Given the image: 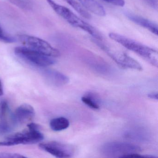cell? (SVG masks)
<instances>
[{
	"label": "cell",
	"instance_id": "cell-11",
	"mask_svg": "<svg viewBox=\"0 0 158 158\" xmlns=\"http://www.w3.org/2000/svg\"><path fill=\"white\" fill-rule=\"evenodd\" d=\"M45 74L47 79L52 85L57 86L66 85L69 82L68 77L55 70H48Z\"/></svg>",
	"mask_w": 158,
	"mask_h": 158
},
{
	"label": "cell",
	"instance_id": "cell-13",
	"mask_svg": "<svg viewBox=\"0 0 158 158\" xmlns=\"http://www.w3.org/2000/svg\"><path fill=\"white\" fill-rule=\"evenodd\" d=\"M70 125V122L67 118L64 117L52 119L50 123L51 128L54 131H60L66 129Z\"/></svg>",
	"mask_w": 158,
	"mask_h": 158
},
{
	"label": "cell",
	"instance_id": "cell-5",
	"mask_svg": "<svg viewBox=\"0 0 158 158\" xmlns=\"http://www.w3.org/2000/svg\"><path fill=\"white\" fill-rule=\"evenodd\" d=\"M19 41L24 47L51 57H58L60 51L52 47L47 41L33 36L21 35L18 36Z\"/></svg>",
	"mask_w": 158,
	"mask_h": 158
},
{
	"label": "cell",
	"instance_id": "cell-21",
	"mask_svg": "<svg viewBox=\"0 0 158 158\" xmlns=\"http://www.w3.org/2000/svg\"><path fill=\"white\" fill-rule=\"evenodd\" d=\"M102 1L107 3H110L115 6H119V7H123L125 4V0H102Z\"/></svg>",
	"mask_w": 158,
	"mask_h": 158
},
{
	"label": "cell",
	"instance_id": "cell-20",
	"mask_svg": "<svg viewBox=\"0 0 158 158\" xmlns=\"http://www.w3.org/2000/svg\"><path fill=\"white\" fill-rule=\"evenodd\" d=\"M26 158L20 154L11 152H0V158Z\"/></svg>",
	"mask_w": 158,
	"mask_h": 158
},
{
	"label": "cell",
	"instance_id": "cell-16",
	"mask_svg": "<svg viewBox=\"0 0 158 158\" xmlns=\"http://www.w3.org/2000/svg\"><path fill=\"white\" fill-rule=\"evenodd\" d=\"M10 113V107L7 102L5 100L0 102V119L7 120V116Z\"/></svg>",
	"mask_w": 158,
	"mask_h": 158
},
{
	"label": "cell",
	"instance_id": "cell-18",
	"mask_svg": "<svg viewBox=\"0 0 158 158\" xmlns=\"http://www.w3.org/2000/svg\"><path fill=\"white\" fill-rule=\"evenodd\" d=\"M12 2L23 9H30L31 8V2L30 0H10Z\"/></svg>",
	"mask_w": 158,
	"mask_h": 158
},
{
	"label": "cell",
	"instance_id": "cell-19",
	"mask_svg": "<svg viewBox=\"0 0 158 158\" xmlns=\"http://www.w3.org/2000/svg\"><path fill=\"white\" fill-rule=\"evenodd\" d=\"M0 41H3L6 43H10L15 42V40L14 38L8 35L3 31L1 27L0 26Z\"/></svg>",
	"mask_w": 158,
	"mask_h": 158
},
{
	"label": "cell",
	"instance_id": "cell-24",
	"mask_svg": "<svg viewBox=\"0 0 158 158\" xmlns=\"http://www.w3.org/2000/svg\"><path fill=\"white\" fill-rule=\"evenodd\" d=\"M158 93H154V92L150 93V94L148 95V98H150L152 99L156 100L158 99Z\"/></svg>",
	"mask_w": 158,
	"mask_h": 158
},
{
	"label": "cell",
	"instance_id": "cell-15",
	"mask_svg": "<svg viewBox=\"0 0 158 158\" xmlns=\"http://www.w3.org/2000/svg\"><path fill=\"white\" fill-rule=\"evenodd\" d=\"M64 2L73 8L79 15L86 19H90L91 16L89 13L79 3L75 0H64Z\"/></svg>",
	"mask_w": 158,
	"mask_h": 158
},
{
	"label": "cell",
	"instance_id": "cell-9",
	"mask_svg": "<svg viewBox=\"0 0 158 158\" xmlns=\"http://www.w3.org/2000/svg\"><path fill=\"white\" fill-rule=\"evenodd\" d=\"M35 114L34 108L29 104L24 103L20 105L13 114V119L15 125L24 124L31 121Z\"/></svg>",
	"mask_w": 158,
	"mask_h": 158
},
{
	"label": "cell",
	"instance_id": "cell-14",
	"mask_svg": "<svg viewBox=\"0 0 158 158\" xmlns=\"http://www.w3.org/2000/svg\"><path fill=\"white\" fill-rule=\"evenodd\" d=\"M81 100L87 106L94 110H99L100 108L99 102L97 97L92 94H88L83 96Z\"/></svg>",
	"mask_w": 158,
	"mask_h": 158
},
{
	"label": "cell",
	"instance_id": "cell-22",
	"mask_svg": "<svg viewBox=\"0 0 158 158\" xmlns=\"http://www.w3.org/2000/svg\"><path fill=\"white\" fill-rule=\"evenodd\" d=\"M146 3L154 10L158 9V0H144Z\"/></svg>",
	"mask_w": 158,
	"mask_h": 158
},
{
	"label": "cell",
	"instance_id": "cell-4",
	"mask_svg": "<svg viewBox=\"0 0 158 158\" xmlns=\"http://www.w3.org/2000/svg\"><path fill=\"white\" fill-rule=\"evenodd\" d=\"M141 150L140 147L137 145L119 141L105 143L101 150L102 154L112 158H126L129 154L139 153Z\"/></svg>",
	"mask_w": 158,
	"mask_h": 158
},
{
	"label": "cell",
	"instance_id": "cell-8",
	"mask_svg": "<svg viewBox=\"0 0 158 158\" xmlns=\"http://www.w3.org/2000/svg\"><path fill=\"white\" fill-rule=\"evenodd\" d=\"M39 147L57 158H71L74 152L73 148L69 145L56 141L40 143Z\"/></svg>",
	"mask_w": 158,
	"mask_h": 158
},
{
	"label": "cell",
	"instance_id": "cell-23",
	"mask_svg": "<svg viewBox=\"0 0 158 158\" xmlns=\"http://www.w3.org/2000/svg\"><path fill=\"white\" fill-rule=\"evenodd\" d=\"M27 127L29 130H38L40 131L41 126L35 123H30L27 125Z\"/></svg>",
	"mask_w": 158,
	"mask_h": 158
},
{
	"label": "cell",
	"instance_id": "cell-7",
	"mask_svg": "<svg viewBox=\"0 0 158 158\" xmlns=\"http://www.w3.org/2000/svg\"><path fill=\"white\" fill-rule=\"evenodd\" d=\"M15 53L18 57L28 62L41 67L54 64L55 60L52 57L44 55L25 47H18L15 49Z\"/></svg>",
	"mask_w": 158,
	"mask_h": 158
},
{
	"label": "cell",
	"instance_id": "cell-3",
	"mask_svg": "<svg viewBox=\"0 0 158 158\" xmlns=\"http://www.w3.org/2000/svg\"><path fill=\"white\" fill-rule=\"evenodd\" d=\"M93 41L120 66L138 71L142 70V66L137 61L128 56L124 52L102 43L101 40L94 39Z\"/></svg>",
	"mask_w": 158,
	"mask_h": 158
},
{
	"label": "cell",
	"instance_id": "cell-25",
	"mask_svg": "<svg viewBox=\"0 0 158 158\" xmlns=\"http://www.w3.org/2000/svg\"><path fill=\"white\" fill-rule=\"evenodd\" d=\"M3 94V87H2V83L0 80V96H2Z\"/></svg>",
	"mask_w": 158,
	"mask_h": 158
},
{
	"label": "cell",
	"instance_id": "cell-10",
	"mask_svg": "<svg viewBox=\"0 0 158 158\" xmlns=\"http://www.w3.org/2000/svg\"><path fill=\"white\" fill-rule=\"evenodd\" d=\"M125 16L131 22H133L138 25L140 26L148 29V31L154 35H158V25L154 22H152L151 21H150L144 17L129 12H126L125 13Z\"/></svg>",
	"mask_w": 158,
	"mask_h": 158
},
{
	"label": "cell",
	"instance_id": "cell-2",
	"mask_svg": "<svg viewBox=\"0 0 158 158\" xmlns=\"http://www.w3.org/2000/svg\"><path fill=\"white\" fill-rule=\"evenodd\" d=\"M47 1L55 12L68 23L74 27L82 29L87 32L95 39L102 40V36L96 28L83 21L71 10L64 6L58 4L53 0H47Z\"/></svg>",
	"mask_w": 158,
	"mask_h": 158
},
{
	"label": "cell",
	"instance_id": "cell-6",
	"mask_svg": "<svg viewBox=\"0 0 158 158\" xmlns=\"http://www.w3.org/2000/svg\"><path fill=\"white\" fill-rule=\"evenodd\" d=\"M44 138V135L40 131L28 129L8 137L5 140L0 141V146L35 144L40 142Z\"/></svg>",
	"mask_w": 158,
	"mask_h": 158
},
{
	"label": "cell",
	"instance_id": "cell-1",
	"mask_svg": "<svg viewBox=\"0 0 158 158\" xmlns=\"http://www.w3.org/2000/svg\"><path fill=\"white\" fill-rule=\"evenodd\" d=\"M109 35L111 39L136 53L153 66L158 67V53L156 50L120 34L111 33Z\"/></svg>",
	"mask_w": 158,
	"mask_h": 158
},
{
	"label": "cell",
	"instance_id": "cell-17",
	"mask_svg": "<svg viewBox=\"0 0 158 158\" xmlns=\"http://www.w3.org/2000/svg\"><path fill=\"white\" fill-rule=\"evenodd\" d=\"M13 126L10 124L7 120H0V132L8 133L12 130Z\"/></svg>",
	"mask_w": 158,
	"mask_h": 158
},
{
	"label": "cell",
	"instance_id": "cell-12",
	"mask_svg": "<svg viewBox=\"0 0 158 158\" xmlns=\"http://www.w3.org/2000/svg\"><path fill=\"white\" fill-rule=\"evenodd\" d=\"M80 3L87 10L99 16L106 15V11L102 5L95 0H79Z\"/></svg>",
	"mask_w": 158,
	"mask_h": 158
}]
</instances>
